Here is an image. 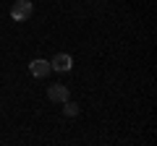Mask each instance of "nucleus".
I'll return each mask as SVG.
<instances>
[{
    "mask_svg": "<svg viewBox=\"0 0 157 146\" xmlns=\"http://www.w3.org/2000/svg\"><path fill=\"white\" fill-rule=\"evenodd\" d=\"M34 13V3L32 0H16L11 8V18L13 21H29Z\"/></svg>",
    "mask_w": 157,
    "mask_h": 146,
    "instance_id": "nucleus-1",
    "label": "nucleus"
},
{
    "mask_svg": "<svg viewBox=\"0 0 157 146\" xmlns=\"http://www.w3.org/2000/svg\"><path fill=\"white\" fill-rule=\"evenodd\" d=\"M47 99L55 102V104H63L66 99H71V91L63 84H52V86H47Z\"/></svg>",
    "mask_w": 157,
    "mask_h": 146,
    "instance_id": "nucleus-2",
    "label": "nucleus"
},
{
    "mask_svg": "<svg viewBox=\"0 0 157 146\" xmlns=\"http://www.w3.org/2000/svg\"><path fill=\"white\" fill-rule=\"evenodd\" d=\"M50 68H52V71H58V73H68L73 68V57L68 55V52H58V55L50 60Z\"/></svg>",
    "mask_w": 157,
    "mask_h": 146,
    "instance_id": "nucleus-3",
    "label": "nucleus"
},
{
    "mask_svg": "<svg viewBox=\"0 0 157 146\" xmlns=\"http://www.w3.org/2000/svg\"><path fill=\"white\" fill-rule=\"evenodd\" d=\"M29 71H32L34 78H45V76H50L52 68H50V60H45V57H37V60L29 63Z\"/></svg>",
    "mask_w": 157,
    "mask_h": 146,
    "instance_id": "nucleus-4",
    "label": "nucleus"
},
{
    "mask_svg": "<svg viewBox=\"0 0 157 146\" xmlns=\"http://www.w3.org/2000/svg\"><path fill=\"white\" fill-rule=\"evenodd\" d=\"M63 112H66L68 118H76V115H78V104L71 102V99H66V102H63Z\"/></svg>",
    "mask_w": 157,
    "mask_h": 146,
    "instance_id": "nucleus-5",
    "label": "nucleus"
}]
</instances>
